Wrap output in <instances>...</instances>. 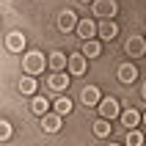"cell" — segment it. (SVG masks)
<instances>
[{
    "label": "cell",
    "instance_id": "cell-13",
    "mask_svg": "<svg viewBox=\"0 0 146 146\" xmlns=\"http://www.w3.org/2000/svg\"><path fill=\"white\" fill-rule=\"evenodd\" d=\"M77 33L83 36V41H86V39H94V36L99 33V25H94L91 19H80V22H77Z\"/></svg>",
    "mask_w": 146,
    "mask_h": 146
},
{
    "label": "cell",
    "instance_id": "cell-24",
    "mask_svg": "<svg viewBox=\"0 0 146 146\" xmlns=\"http://www.w3.org/2000/svg\"><path fill=\"white\" fill-rule=\"evenodd\" d=\"M143 99H146V86H143Z\"/></svg>",
    "mask_w": 146,
    "mask_h": 146
},
{
    "label": "cell",
    "instance_id": "cell-23",
    "mask_svg": "<svg viewBox=\"0 0 146 146\" xmlns=\"http://www.w3.org/2000/svg\"><path fill=\"white\" fill-rule=\"evenodd\" d=\"M80 3H94V0H80Z\"/></svg>",
    "mask_w": 146,
    "mask_h": 146
},
{
    "label": "cell",
    "instance_id": "cell-22",
    "mask_svg": "<svg viewBox=\"0 0 146 146\" xmlns=\"http://www.w3.org/2000/svg\"><path fill=\"white\" fill-rule=\"evenodd\" d=\"M0 138H3V141L11 138V124H8V121H0Z\"/></svg>",
    "mask_w": 146,
    "mask_h": 146
},
{
    "label": "cell",
    "instance_id": "cell-12",
    "mask_svg": "<svg viewBox=\"0 0 146 146\" xmlns=\"http://www.w3.org/2000/svg\"><path fill=\"white\" fill-rule=\"evenodd\" d=\"M6 47L11 50V52H22V50H25V36L19 31H11L6 36Z\"/></svg>",
    "mask_w": 146,
    "mask_h": 146
},
{
    "label": "cell",
    "instance_id": "cell-7",
    "mask_svg": "<svg viewBox=\"0 0 146 146\" xmlns=\"http://www.w3.org/2000/svg\"><path fill=\"white\" fill-rule=\"evenodd\" d=\"M135 80H138V69H135V64H121V66H119V83L132 86Z\"/></svg>",
    "mask_w": 146,
    "mask_h": 146
},
{
    "label": "cell",
    "instance_id": "cell-5",
    "mask_svg": "<svg viewBox=\"0 0 146 146\" xmlns=\"http://www.w3.org/2000/svg\"><path fill=\"white\" fill-rule=\"evenodd\" d=\"M77 22H80V19H77V14H74V11H69V8L58 14V28H61L64 33H69V31H77Z\"/></svg>",
    "mask_w": 146,
    "mask_h": 146
},
{
    "label": "cell",
    "instance_id": "cell-18",
    "mask_svg": "<svg viewBox=\"0 0 146 146\" xmlns=\"http://www.w3.org/2000/svg\"><path fill=\"white\" fill-rule=\"evenodd\" d=\"M19 94H25V97H33V94H36V80H33V74H25L22 80H19Z\"/></svg>",
    "mask_w": 146,
    "mask_h": 146
},
{
    "label": "cell",
    "instance_id": "cell-14",
    "mask_svg": "<svg viewBox=\"0 0 146 146\" xmlns=\"http://www.w3.org/2000/svg\"><path fill=\"white\" fill-rule=\"evenodd\" d=\"M94 135H97V138H108V135H110V119L99 116L97 121H94Z\"/></svg>",
    "mask_w": 146,
    "mask_h": 146
},
{
    "label": "cell",
    "instance_id": "cell-19",
    "mask_svg": "<svg viewBox=\"0 0 146 146\" xmlns=\"http://www.w3.org/2000/svg\"><path fill=\"white\" fill-rule=\"evenodd\" d=\"M52 110L61 113V116H69V113H72V99H69V97H58L55 102H52Z\"/></svg>",
    "mask_w": 146,
    "mask_h": 146
},
{
    "label": "cell",
    "instance_id": "cell-2",
    "mask_svg": "<svg viewBox=\"0 0 146 146\" xmlns=\"http://www.w3.org/2000/svg\"><path fill=\"white\" fill-rule=\"evenodd\" d=\"M91 11L97 17H102V19H113L119 14V6H116V0H94L91 3Z\"/></svg>",
    "mask_w": 146,
    "mask_h": 146
},
{
    "label": "cell",
    "instance_id": "cell-17",
    "mask_svg": "<svg viewBox=\"0 0 146 146\" xmlns=\"http://www.w3.org/2000/svg\"><path fill=\"white\" fill-rule=\"evenodd\" d=\"M31 110L36 116H44V113H50V102L44 97H36V94H33V99H31Z\"/></svg>",
    "mask_w": 146,
    "mask_h": 146
},
{
    "label": "cell",
    "instance_id": "cell-3",
    "mask_svg": "<svg viewBox=\"0 0 146 146\" xmlns=\"http://www.w3.org/2000/svg\"><path fill=\"white\" fill-rule=\"evenodd\" d=\"M99 116H105V119H110L113 121L116 116H121V105H119V99L116 97H105V99H99Z\"/></svg>",
    "mask_w": 146,
    "mask_h": 146
},
{
    "label": "cell",
    "instance_id": "cell-11",
    "mask_svg": "<svg viewBox=\"0 0 146 146\" xmlns=\"http://www.w3.org/2000/svg\"><path fill=\"white\" fill-rule=\"evenodd\" d=\"M47 64H50L52 72H64L66 66H69V58H66L61 50H55V52H50V55H47Z\"/></svg>",
    "mask_w": 146,
    "mask_h": 146
},
{
    "label": "cell",
    "instance_id": "cell-20",
    "mask_svg": "<svg viewBox=\"0 0 146 146\" xmlns=\"http://www.w3.org/2000/svg\"><path fill=\"white\" fill-rule=\"evenodd\" d=\"M121 121L127 124V127H138V121H141V113L135 110V108H130V110H121Z\"/></svg>",
    "mask_w": 146,
    "mask_h": 146
},
{
    "label": "cell",
    "instance_id": "cell-1",
    "mask_svg": "<svg viewBox=\"0 0 146 146\" xmlns=\"http://www.w3.org/2000/svg\"><path fill=\"white\" fill-rule=\"evenodd\" d=\"M44 66H50V64H47V58L41 55L39 50H28V52L22 55L25 74H41V72H44Z\"/></svg>",
    "mask_w": 146,
    "mask_h": 146
},
{
    "label": "cell",
    "instance_id": "cell-9",
    "mask_svg": "<svg viewBox=\"0 0 146 146\" xmlns=\"http://www.w3.org/2000/svg\"><path fill=\"white\" fill-rule=\"evenodd\" d=\"M80 99H83V105H86V108H97L99 99H102V94H99L97 86H86V88H83V94H80Z\"/></svg>",
    "mask_w": 146,
    "mask_h": 146
},
{
    "label": "cell",
    "instance_id": "cell-15",
    "mask_svg": "<svg viewBox=\"0 0 146 146\" xmlns=\"http://www.w3.org/2000/svg\"><path fill=\"white\" fill-rule=\"evenodd\" d=\"M99 52H102V44H99L97 39H86L83 41V55L86 58H97Z\"/></svg>",
    "mask_w": 146,
    "mask_h": 146
},
{
    "label": "cell",
    "instance_id": "cell-6",
    "mask_svg": "<svg viewBox=\"0 0 146 146\" xmlns=\"http://www.w3.org/2000/svg\"><path fill=\"white\" fill-rule=\"evenodd\" d=\"M61 119H64V116L55 113V110H52V113H44L41 116V130L44 132H58L61 130Z\"/></svg>",
    "mask_w": 146,
    "mask_h": 146
},
{
    "label": "cell",
    "instance_id": "cell-16",
    "mask_svg": "<svg viewBox=\"0 0 146 146\" xmlns=\"http://www.w3.org/2000/svg\"><path fill=\"white\" fill-rule=\"evenodd\" d=\"M66 86H69V77H66L64 72H52L50 74V88L52 91H64Z\"/></svg>",
    "mask_w": 146,
    "mask_h": 146
},
{
    "label": "cell",
    "instance_id": "cell-21",
    "mask_svg": "<svg viewBox=\"0 0 146 146\" xmlns=\"http://www.w3.org/2000/svg\"><path fill=\"white\" fill-rule=\"evenodd\" d=\"M141 143H143V135H141V132L132 127V130L127 132V146H141Z\"/></svg>",
    "mask_w": 146,
    "mask_h": 146
},
{
    "label": "cell",
    "instance_id": "cell-10",
    "mask_svg": "<svg viewBox=\"0 0 146 146\" xmlns=\"http://www.w3.org/2000/svg\"><path fill=\"white\" fill-rule=\"evenodd\" d=\"M116 36H119V25H116L113 19H102V22H99V39L113 41Z\"/></svg>",
    "mask_w": 146,
    "mask_h": 146
},
{
    "label": "cell",
    "instance_id": "cell-25",
    "mask_svg": "<svg viewBox=\"0 0 146 146\" xmlns=\"http://www.w3.org/2000/svg\"><path fill=\"white\" fill-rule=\"evenodd\" d=\"M143 121H146V113H143Z\"/></svg>",
    "mask_w": 146,
    "mask_h": 146
},
{
    "label": "cell",
    "instance_id": "cell-4",
    "mask_svg": "<svg viewBox=\"0 0 146 146\" xmlns=\"http://www.w3.org/2000/svg\"><path fill=\"white\" fill-rule=\"evenodd\" d=\"M124 50H127V55H130V58H143V52H146V39H143V36H130L127 44H124Z\"/></svg>",
    "mask_w": 146,
    "mask_h": 146
},
{
    "label": "cell",
    "instance_id": "cell-8",
    "mask_svg": "<svg viewBox=\"0 0 146 146\" xmlns=\"http://www.w3.org/2000/svg\"><path fill=\"white\" fill-rule=\"evenodd\" d=\"M86 66H88V58L83 55V50L69 55V72H72V74H83V72H86Z\"/></svg>",
    "mask_w": 146,
    "mask_h": 146
}]
</instances>
